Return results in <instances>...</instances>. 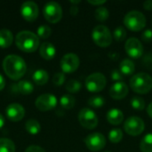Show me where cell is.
I'll use <instances>...</instances> for the list:
<instances>
[{"instance_id": "obj_43", "label": "cell", "mask_w": 152, "mask_h": 152, "mask_svg": "<svg viewBox=\"0 0 152 152\" xmlns=\"http://www.w3.org/2000/svg\"><path fill=\"white\" fill-rule=\"evenodd\" d=\"M147 112H148V115L150 116V118H152V102L150 103V105L148 106L147 108Z\"/></svg>"}, {"instance_id": "obj_5", "label": "cell", "mask_w": 152, "mask_h": 152, "mask_svg": "<svg viewBox=\"0 0 152 152\" xmlns=\"http://www.w3.org/2000/svg\"><path fill=\"white\" fill-rule=\"evenodd\" d=\"M94 42L100 47H108L112 43V36L108 27L104 25L96 26L92 33Z\"/></svg>"}, {"instance_id": "obj_27", "label": "cell", "mask_w": 152, "mask_h": 152, "mask_svg": "<svg viewBox=\"0 0 152 152\" xmlns=\"http://www.w3.org/2000/svg\"><path fill=\"white\" fill-rule=\"evenodd\" d=\"M110 16V12L106 7L99 6L94 12V17L98 21H105Z\"/></svg>"}, {"instance_id": "obj_24", "label": "cell", "mask_w": 152, "mask_h": 152, "mask_svg": "<svg viewBox=\"0 0 152 152\" xmlns=\"http://www.w3.org/2000/svg\"><path fill=\"white\" fill-rule=\"evenodd\" d=\"M0 152H15L13 142L8 138H0Z\"/></svg>"}, {"instance_id": "obj_17", "label": "cell", "mask_w": 152, "mask_h": 152, "mask_svg": "<svg viewBox=\"0 0 152 152\" xmlns=\"http://www.w3.org/2000/svg\"><path fill=\"white\" fill-rule=\"evenodd\" d=\"M39 54L45 60H52L56 54V49L54 45L50 42H44L39 46Z\"/></svg>"}, {"instance_id": "obj_1", "label": "cell", "mask_w": 152, "mask_h": 152, "mask_svg": "<svg viewBox=\"0 0 152 152\" xmlns=\"http://www.w3.org/2000/svg\"><path fill=\"white\" fill-rule=\"evenodd\" d=\"M3 69L8 77L12 80H19L25 75L27 65L20 56L10 54L3 61Z\"/></svg>"}, {"instance_id": "obj_32", "label": "cell", "mask_w": 152, "mask_h": 152, "mask_svg": "<svg viewBox=\"0 0 152 152\" xmlns=\"http://www.w3.org/2000/svg\"><path fill=\"white\" fill-rule=\"evenodd\" d=\"M126 31L124 27L119 26L115 28V30L113 32V37L115 38L116 41L121 42L126 38Z\"/></svg>"}, {"instance_id": "obj_20", "label": "cell", "mask_w": 152, "mask_h": 152, "mask_svg": "<svg viewBox=\"0 0 152 152\" xmlns=\"http://www.w3.org/2000/svg\"><path fill=\"white\" fill-rule=\"evenodd\" d=\"M32 78L37 86H44L47 83L49 79V75L45 69H37L34 72Z\"/></svg>"}, {"instance_id": "obj_6", "label": "cell", "mask_w": 152, "mask_h": 152, "mask_svg": "<svg viewBox=\"0 0 152 152\" xmlns=\"http://www.w3.org/2000/svg\"><path fill=\"white\" fill-rule=\"evenodd\" d=\"M43 14L45 19L50 23H57L62 18L61 6L57 2H48L43 8Z\"/></svg>"}, {"instance_id": "obj_10", "label": "cell", "mask_w": 152, "mask_h": 152, "mask_svg": "<svg viewBox=\"0 0 152 152\" xmlns=\"http://www.w3.org/2000/svg\"><path fill=\"white\" fill-rule=\"evenodd\" d=\"M60 64L63 73H73L78 69L80 61L77 54L67 53L61 58Z\"/></svg>"}, {"instance_id": "obj_46", "label": "cell", "mask_w": 152, "mask_h": 152, "mask_svg": "<svg viewBox=\"0 0 152 152\" xmlns=\"http://www.w3.org/2000/svg\"><path fill=\"white\" fill-rule=\"evenodd\" d=\"M105 152H110V151H105Z\"/></svg>"}, {"instance_id": "obj_37", "label": "cell", "mask_w": 152, "mask_h": 152, "mask_svg": "<svg viewBox=\"0 0 152 152\" xmlns=\"http://www.w3.org/2000/svg\"><path fill=\"white\" fill-rule=\"evenodd\" d=\"M25 152H45V150L39 146H37V145H31L29 147H28L26 149Z\"/></svg>"}, {"instance_id": "obj_36", "label": "cell", "mask_w": 152, "mask_h": 152, "mask_svg": "<svg viewBox=\"0 0 152 152\" xmlns=\"http://www.w3.org/2000/svg\"><path fill=\"white\" fill-rule=\"evenodd\" d=\"M124 77V75L121 73L120 70H118V69H114L112 72H111V78L112 80L114 81H120L122 80Z\"/></svg>"}, {"instance_id": "obj_7", "label": "cell", "mask_w": 152, "mask_h": 152, "mask_svg": "<svg viewBox=\"0 0 152 152\" xmlns=\"http://www.w3.org/2000/svg\"><path fill=\"white\" fill-rule=\"evenodd\" d=\"M107 80L102 73H93L86 79V87L91 93L101 92L106 86Z\"/></svg>"}, {"instance_id": "obj_44", "label": "cell", "mask_w": 152, "mask_h": 152, "mask_svg": "<svg viewBox=\"0 0 152 152\" xmlns=\"http://www.w3.org/2000/svg\"><path fill=\"white\" fill-rule=\"evenodd\" d=\"M4 118L3 117L2 114H0V129L4 126Z\"/></svg>"}, {"instance_id": "obj_15", "label": "cell", "mask_w": 152, "mask_h": 152, "mask_svg": "<svg viewBox=\"0 0 152 152\" xmlns=\"http://www.w3.org/2000/svg\"><path fill=\"white\" fill-rule=\"evenodd\" d=\"M5 114L10 121L18 122L24 118L25 110L23 106L19 103H12L5 109Z\"/></svg>"}, {"instance_id": "obj_30", "label": "cell", "mask_w": 152, "mask_h": 152, "mask_svg": "<svg viewBox=\"0 0 152 152\" xmlns=\"http://www.w3.org/2000/svg\"><path fill=\"white\" fill-rule=\"evenodd\" d=\"M88 105L92 108L100 109L105 104V100L102 96H93L88 100Z\"/></svg>"}, {"instance_id": "obj_25", "label": "cell", "mask_w": 152, "mask_h": 152, "mask_svg": "<svg viewBox=\"0 0 152 152\" xmlns=\"http://www.w3.org/2000/svg\"><path fill=\"white\" fill-rule=\"evenodd\" d=\"M140 149L142 152H152V134H146L142 139Z\"/></svg>"}, {"instance_id": "obj_18", "label": "cell", "mask_w": 152, "mask_h": 152, "mask_svg": "<svg viewBox=\"0 0 152 152\" xmlns=\"http://www.w3.org/2000/svg\"><path fill=\"white\" fill-rule=\"evenodd\" d=\"M107 120L113 126L120 125L124 121V114L120 110L112 109L107 113Z\"/></svg>"}, {"instance_id": "obj_31", "label": "cell", "mask_w": 152, "mask_h": 152, "mask_svg": "<svg viewBox=\"0 0 152 152\" xmlns=\"http://www.w3.org/2000/svg\"><path fill=\"white\" fill-rule=\"evenodd\" d=\"M52 34V29L47 25H42L39 26L37 28V37L43 39L48 38Z\"/></svg>"}, {"instance_id": "obj_19", "label": "cell", "mask_w": 152, "mask_h": 152, "mask_svg": "<svg viewBox=\"0 0 152 152\" xmlns=\"http://www.w3.org/2000/svg\"><path fill=\"white\" fill-rule=\"evenodd\" d=\"M13 42V35L7 28L0 29V47L8 48Z\"/></svg>"}, {"instance_id": "obj_33", "label": "cell", "mask_w": 152, "mask_h": 152, "mask_svg": "<svg viewBox=\"0 0 152 152\" xmlns=\"http://www.w3.org/2000/svg\"><path fill=\"white\" fill-rule=\"evenodd\" d=\"M131 105L136 110H142L145 109V102L141 97H134L131 100Z\"/></svg>"}, {"instance_id": "obj_40", "label": "cell", "mask_w": 152, "mask_h": 152, "mask_svg": "<svg viewBox=\"0 0 152 152\" xmlns=\"http://www.w3.org/2000/svg\"><path fill=\"white\" fill-rule=\"evenodd\" d=\"M78 7L77 5H72L69 9V12L72 16H76L77 13H78Z\"/></svg>"}, {"instance_id": "obj_11", "label": "cell", "mask_w": 152, "mask_h": 152, "mask_svg": "<svg viewBox=\"0 0 152 152\" xmlns=\"http://www.w3.org/2000/svg\"><path fill=\"white\" fill-rule=\"evenodd\" d=\"M85 143L91 151H99L105 147L106 138L100 133H94L89 134L85 139Z\"/></svg>"}, {"instance_id": "obj_29", "label": "cell", "mask_w": 152, "mask_h": 152, "mask_svg": "<svg viewBox=\"0 0 152 152\" xmlns=\"http://www.w3.org/2000/svg\"><path fill=\"white\" fill-rule=\"evenodd\" d=\"M123 138V132L121 129H113L109 133V139L112 143H118Z\"/></svg>"}, {"instance_id": "obj_42", "label": "cell", "mask_w": 152, "mask_h": 152, "mask_svg": "<svg viewBox=\"0 0 152 152\" xmlns=\"http://www.w3.org/2000/svg\"><path fill=\"white\" fill-rule=\"evenodd\" d=\"M5 86V80L4 78V77L0 74V91H2Z\"/></svg>"}, {"instance_id": "obj_12", "label": "cell", "mask_w": 152, "mask_h": 152, "mask_svg": "<svg viewBox=\"0 0 152 152\" xmlns=\"http://www.w3.org/2000/svg\"><path fill=\"white\" fill-rule=\"evenodd\" d=\"M20 14L27 21H34L39 14L38 5L33 1H26L20 6Z\"/></svg>"}, {"instance_id": "obj_41", "label": "cell", "mask_w": 152, "mask_h": 152, "mask_svg": "<svg viewBox=\"0 0 152 152\" xmlns=\"http://www.w3.org/2000/svg\"><path fill=\"white\" fill-rule=\"evenodd\" d=\"M87 3H89V4H93V5L100 6V5H102L103 4H105L106 1H102V0H101V1H87Z\"/></svg>"}, {"instance_id": "obj_13", "label": "cell", "mask_w": 152, "mask_h": 152, "mask_svg": "<svg viewBox=\"0 0 152 152\" xmlns=\"http://www.w3.org/2000/svg\"><path fill=\"white\" fill-rule=\"evenodd\" d=\"M35 104L40 111H48L56 107L57 98L53 94H44L37 98Z\"/></svg>"}, {"instance_id": "obj_45", "label": "cell", "mask_w": 152, "mask_h": 152, "mask_svg": "<svg viewBox=\"0 0 152 152\" xmlns=\"http://www.w3.org/2000/svg\"><path fill=\"white\" fill-rule=\"evenodd\" d=\"M70 3H71V4H73L75 5V4H77L81 3V1H70Z\"/></svg>"}, {"instance_id": "obj_16", "label": "cell", "mask_w": 152, "mask_h": 152, "mask_svg": "<svg viewBox=\"0 0 152 152\" xmlns=\"http://www.w3.org/2000/svg\"><path fill=\"white\" fill-rule=\"evenodd\" d=\"M129 92L127 85L124 82H116L110 88V96L115 100H121L125 98Z\"/></svg>"}, {"instance_id": "obj_21", "label": "cell", "mask_w": 152, "mask_h": 152, "mask_svg": "<svg viewBox=\"0 0 152 152\" xmlns=\"http://www.w3.org/2000/svg\"><path fill=\"white\" fill-rule=\"evenodd\" d=\"M120 71L123 75H126V76H128V75H131L134 72L135 70V65L134 63L129 60V59H126V60H123L120 63Z\"/></svg>"}, {"instance_id": "obj_3", "label": "cell", "mask_w": 152, "mask_h": 152, "mask_svg": "<svg viewBox=\"0 0 152 152\" xmlns=\"http://www.w3.org/2000/svg\"><path fill=\"white\" fill-rule=\"evenodd\" d=\"M130 87L137 94H148L152 89V77L145 72L137 73L130 79Z\"/></svg>"}, {"instance_id": "obj_28", "label": "cell", "mask_w": 152, "mask_h": 152, "mask_svg": "<svg viewBox=\"0 0 152 152\" xmlns=\"http://www.w3.org/2000/svg\"><path fill=\"white\" fill-rule=\"evenodd\" d=\"M82 87V85L79 81L76 79H70L69 81L67 82L66 84V89L69 93L71 94H77L80 91Z\"/></svg>"}, {"instance_id": "obj_14", "label": "cell", "mask_w": 152, "mask_h": 152, "mask_svg": "<svg viewBox=\"0 0 152 152\" xmlns=\"http://www.w3.org/2000/svg\"><path fill=\"white\" fill-rule=\"evenodd\" d=\"M125 49L128 56L133 59H138L143 54V46L140 40L135 37H131L127 39L125 45Z\"/></svg>"}, {"instance_id": "obj_9", "label": "cell", "mask_w": 152, "mask_h": 152, "mask_svg": "<svg viewBox=\"0 0 152 152\" xmlns=\"http://www.w3.org/2000/svg\"><path fill=\"white\" fill-rule=\"evenodd\" d=\"M145 128L143 120L138 117H131L125 121L124 129L126 133L132 136L140 135Z\"/></svg>"}, {"instance_id": "obj_8", "label": "cell", "mask_w": 152, "mask_h": 152, "mask_svg": "<svg viewBox=\"0 0 152 152\" xmlns=\"http://www.w3.org/2000/svg\"><path fill=\"white\" fill-rule=\"evenodd\" d=\"M80 125L86 129H94L98 126V117L94 110L89 108L82 109L78 113Z\"/></svg>"}, {"instance_id": "obj_23", "label": "cell", "mask_w": 152, "mask_h": 152, "mask_svg": "<svg viewBox=\"0 0 152 152\" xmlns=\"http://www.w3.org/2000/svg\"><path fill=\"white\" fill-rule=\"evenodd\" d=\"M17 87V90L19 93H20L21 94L27 95V94H30L33 90H34V86L33 85L27 80H20L17 85H15Z\"/></svg>"}, {"instance_id": "obj_2", "label": "cell", "mask_w": 152, "mask_h": 152, "mask_svg": "<svg viewBox=\"0 0 152 152\" xmlns=\"http://www.w3.org/2000/svg\"><path fill=\"white\" fill-rule=\"evenodd\" d=\"M17 47L25 53H34L39 46V37L31 31L23 30L19 32L15 37Z\"/></svg>"}, {"instance_id": "obj_4", "label": "cell", "mask_w": 152, "mask_h": 152, "mask_svg": "<svg viewBox=\"0 0 152 152\" xmlns=\"http://www.w3.org/2000/svg\"><path fill=\"white\" fill-rule=\"evenodd\" d=\"M125 26L131 31H140L146 25V18L144 14L139 11H131L124 17Z\"/></svg>"}, {"instance_id": "obj_26", "label": "cell", "mask_w": 152, "mask_h": 152, "mask_svg": "<svg viewBox=\"0 0 152 152\" xmlns=\"http://www.w3.org/2000/svg\"><path fill=\"white\" fill-rule=\"evenodd\" d=\"M75 102H76L75 98L70 94H64L63 96H61V98L60 100L61 106L66 110L72 109L75 106Z\"/></svg>"}, {"instance_id": "obj_35", "label": "cell", "mask_w": 152, "mask_h": 152, "mask_svg": "<svg viewBox=\"0 0 152 152\" xmlns=\"http://www.w3.org/2000/svg\"><path fill=\"white\" fill-rule=\"evenodd\" d=\"M142 39L143 42L146 43H150L152 41V30L151 29H146L145 31H143L142 35Z\"/></svg>"}, {"instance_id": "obj_22", "label": "cell", "mask_w": 152, "mask_h": 152, "mask_svg": "<svg viewBox=\"0 0 152 152\" xmlns=\"http://www.w3.org/2000/svg\"><path fill=\"white\" fill-rule=\"evenodd\" d=\"M25 128L26 131L32 135H36L40 133L41 131V126L36 119H29L25 123Z\"/></svg>"}, {"instance_id": "obj_34", "label": "cell", "mask_w": 152, "mask_h": 152, "mask_svg": "<svg viewBox=\"0 0 152 152\" xmlns=\"http://www.w3.org/2000/svg\"><path fill=\"white\" fill-rule=\"evenodd\" d=\"M65 82V75L63 72H57L53 77V83L55 86H61Z\"/></svg>"}, {"instance_id": "obj_38", "label": "cell", "mask_w": 152, "mask_h": 152, "mask_svg": "<svg viewBox=\"0 0 152 152\" xmlns=\"http://www.w3.org/2000/svg\"><path fill=\"white\" fill-rule=\"evenodd\" d=\"M143 63H144V65L146 66V67H148V68H150V69H151L152 68V55L151 53H148L145 57H144V59H143Z\"/></svg>"}, {"instance_id": "obj_39", "label": "cell", "mask_w": 152, "mask_h": 152, "mask_svg": "<svg viewBox=\"0 0 152 152\" xmlns=\"http://www.w3.org/2000/svg\"><path fill=\"white\" fill-rule=\"evenodd\" d=\"M143 8L147 11L152 10V0H147L143 3Z\"/></svg>"}]
</instances>
